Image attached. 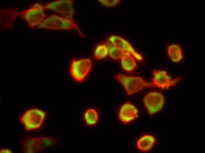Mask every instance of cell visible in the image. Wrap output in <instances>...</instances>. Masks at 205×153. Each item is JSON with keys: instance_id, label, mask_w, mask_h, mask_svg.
Listing matches in <instances>:
<instances>
[{"instance_id": "cell-1", "label": "cell", "mask_w": 205, "mask_h": 153, "mask_svg": "<svg viewBox=\"0 0 205 153\" xmlns=\"http://www.w3.org/2000/svg\"><path fill=\"white\" fill-rule=\"evenodd\" d=\"M37 29H45L51 30H77L80 36H84L81 32L76 23L66 18L53 14L46 19L37 27Z\"/></svg>"}, {"instance_id": "cell-2", "label": "cell", "mask_w": 205, "mask_h": 153, "mask_svg": "<svg viewBox=\"0 0 205 153\" xmlns=\"http://www.w3.org/2000/svg\"><path fill=\"white\" fill-rule=\"evenodd\" d=\"M115 78L123 86L128 96L144 88L154 87L152 82L145 81L140 77L127 76L120 73Z\"/></svg>"}, {"instance_id": "cell-3", "label": "cell", "mask_w": 205, "mask_h": 153, "mask_svg": "<svg viewBox=\"0 0 205 153\" xmlns=\"http://www.w3.org/2000/svg\"><path fill=\"white\" fill-rule=\"evenodd\" d=\"M46 113L37 108L27 111L20 118L27 131L39 129L46 118Z\"/></svg>"}, {"instance_id": "cell-4", "label": "cell", "mask_w": 205, "mask_h": 153, "mask_svg": "<svg viewBox=\"0 0 205 153\" xmlns=\"http://www.w3.org/2000/svg\"><path fill=\"white\" fill-rule=\"evenodd\" d=\"M25 153H36L54 145L57 140L52 138L27 137L22 141Z\"/></svg>"}, {"instance_id": "cell-5", "label": "cell", "mask_w": 205, "mask_h": 153, "mask_svg": "<svg viewBox=\"0 0 205 153\" xmlns=\"http://www.w3.org/2000/svg\"><path fill=\"white\" fill-rule=\"evenodd\" d=\"M73 1L71 0H59L48 3L44 6V9H51L58 13L62 17L75 23L73 14L75 12L73 7Z\"/></svg>"}, {"instance_id": "cell-6", "label": "cell", "mask_w": 205, "mask_h": 153, "mask_svg": "<svg viewBox=\"0 0 205 153\" xmlns=\"http://www.w3.org/2000/svg\"><path fill=\"white\" fill-rule=\"evenodd\" d=\"M92 66V61L89 59H73L71 64L70 73L76 81L81 82L88 73Z\"/></svg>"}, {"instance_id": "cell-7", "label": "cell", "mask_w": 205, "mask_h": 153, "mask_svg": "<svg viewBox=\"0 0 205 153\" xmlns=\"http://www.w3.org/2000/svg\"><path fill=\"white\" fill-rule=\"evenodd\" d=\"M44 10V6L38 2L29 9L20 12V15L26 21L29 27L33 28L43 21L45 16Z\"/></svg>"}, {"instance_id": "cell-8", "label": "cell", "mask_w": 205, "mask_h": 153, "mask_svg": "<svg viewBox=\"0 0 205 153\" xmlns=\"http://www.w3.org/2000/svg\"><path fill=\"white\" fill-rule=\"evenodd\" d=\"M143 102L150 115L154 114L160 111L165 102V98L161 93L153 92L145 95Z\"/></svg>"}, {"instance_id": "cell-9", "label": "cell", "mask_w": 205, "mask_h": 153, "mask_svg": "<svg viewBox=\"0 0 205 153\" xmlns=\"http://www.w3.org/2000/svg\"><path fill=\"white\" fill-rule=\"evenodd\" d=\"M153 78L152 82L154 87L162 89L175 86L182 79L180 77L172 79L164 70H153Z\"/></svg>"}, {"instance_id": "cell-10", "label": "cell", "mask_w": 205, "mask_h": 153, "mask_svg": "<svg viewBox=\"0 0 205 153\" xmlns=\"http://www.w3.org/2000/svg\"><path fill=\"white\" fill-rule=\"evenodd\" d=\"M108 40L114 46L131 54L138 61H141L143 60V56L136 52L130 44L123 38L116 36L111 35L108 38Z\"/></svg>"}, {"instance_id": "cell-11", "label": "cell", "mask_w": 205, "mask_h": 153, "mask_svg": "<svg viewBox=\"0 0 205 153\" xmlns=\"http://www.w3.org/2000/svg\"><path fill=\"white\" fill-rule=\"evenodd\" d=\"M0 10V28L1 30L12 29L15 18L20 15V12L15 9H2Z\"/></svg>"}, {"instance_id": "cell-12", "label": "cell", "mask_w": 205, "mask_h": 153, "mask_svg": "<svg viewBox=\"0 0 205 153\" xmlns=\"http://www.w3.org/2000/svg\"><path fill=\"white\" fill-rule=\"evenodd\" d=\"M118 116L120 120L125 124L138 117V111L135 107L128 102L121 107Z\"/></svg>"}, {"instance_id": "cell-13", "label": "cell", "mask_w": 205, "mask_h": 153, "mask_svg": "<svg viewBox=\"0 0 205 153\" xmlns=\"http://www.w3.org/2000/svg\"><path fill=\"white\" fill-rule=\"evenodd\" d=\"M167 54L171 61L174 62H179L183 59L182 51L178 45L172 44L167 48Z\"/></svg>"}, {"instance_id": "cell-14", "label": "cell", "mask_w": 205, "mask_h": 153, "mask_svg": "<svg viewBox=\"0 0 205 153\" xmlns=\"http://www.w3.org/2000/svg\"><path fill=\"white\" fill-rule=\"evenodd\" d=\"M155 142V139L153 136L146 135L139 139L137 142V146L140 150L146 151L151 149Z\"/></svg>"}, {"instance_id": "cell-15", "label": "cell", "mask_w": 205, "mask_h": 153, "mask_svg": "<svg viewBox=\"0 0 205 153\" xmlns=\"http://www.w3.org/2000/svg\"><path fill=\"white\" fill-rule=\"evenodd\" d=\"M120 62L123 69L127 71H132L137 66L133 56L127 52L120 59Z\"/></svg>"}, {"instance_id": "cell-16", "label": "cell", "mask_w": 205, "mask_h": 153, "mask_svg": "<svg viewBox=\"0 0 205 153\" xmlns=\"http://www.w3.org/2000/svg\"><path fill=\"white\" fill-rule=\"evenodd\" d=\"M84 117L87 124L93 125L95 124L98 120V113L95 109L92 108L90 109L85 112Z\"/></svg>"}, {"instance_id": "cell-17", "label": "cell", "mask_w": 205, "mask_h": 153, "mask_svg": "<svg viewBox=\"0 0 205 153\" xmlns=\"http://www.w3.org/2000/svg\"><path fill=\"white\" fill-rule=\"evenodd\" d=\"M107 46L108 49L109 55L111 58L114 59H120L123 55L126 53L114 46L113 44L111 46Z\"/></svg>"}, {"instance_id": "cell-18", "label": "cell", "mask_w": 205, "mask_h": 153, "mask_svg": "<svg viewBox=\"0 0 205 153\" xmlns=\"http://www.w3.org/2000/svg\"><path fill=\"white\" fill-rule=\"evenodd\" d=\"M108 52V49L107 45L102 44L98 45L94 52L95 57L97 59H101L107 56Z\"/></svg>"}, {"instance_id": "cell-19", "label": "cell", "mask_w": 205, "mask_h": 153, "mask_svg": "<svg viewBox=\"0 0 205 153\" xmlns=\"http://www.w3.org/2000/svg\"><path fill=\"white\" fill-rule=\"evenodd\" d=\"M98 1L102 5L108 7L115 6L120 2V0H99Z\"/></svg>"}, {"instance_id": "cell-20", "label": "cell", "mask_w": 205, "mask_h": 153, "mask_svg": "<svg viewBox=\"0 0 205 153\" xmlns=\"http://www.w3.org/2000/svg\"><path fill=\"white\" fill-rule=\"evenodd\" d=\"M12 151L11 150L7 149H3L0 150V153H12Z\"/></svg>"}]
</instances>
